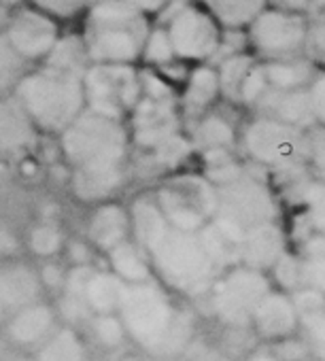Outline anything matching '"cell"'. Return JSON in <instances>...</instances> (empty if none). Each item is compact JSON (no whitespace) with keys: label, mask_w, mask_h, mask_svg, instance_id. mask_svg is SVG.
Returning a JSON list of instances; mask_svg holds the SVG:
<instances>
[{"label":"cell","mask_w":325,"mask_h":361,"mask_svg":"<svg viewBox=\"0 0 325 361\" xmlns=\"http://www.w3.org/2000/svg\"><path fill=\"white\" fill-rule=\"evenodd\" d=\"M264 71L268 85L274 90H300L308 87L312 77L317 75L314 64L308 60L287 58V60H264Z\"/></svg>","instance_id":"cell-31"},{"label":"cell","mask_w":325,"mask_h":361,"mask_svg":"<svg viewBox=\"0 0 325 361\" xmlns=\"http://www.w3.org/2000/svg\"><path fill=\"white\" fill-rule=\"evenodd\" d=\"M30 71V64L0 35V96L13 94L22 77Z\"/></svg>","instance_id":"cell-37"},{"label":"cell","mask_w":325,"mask_h":361,"mask_svg":"<svg viewBox=\"0 0 325 361\" xmlns=\"http://www.w3.org/2000/svg\"><path fill=\"white\" fill-rule=\"evenodd\" d=\"M24 3L58 20L62 26L81 20L85 9L90 7V0H24Z\"/></svg>","instance_id":"cell-39"},{"label":"cell","mask_w":325,"mask_h":361,"mask_svg":"<svg viewBox=\"0 0 325 361\" xmlns=\"http://www.w3.org/2000/svg\"><path fill=\"white\" fill-rule=\"evenodd\" d=\"M213 361H234V359H230V357H217V359H213Z\"/></svg>","instance_id":"cell-56"},{"label":"cell","mask_w":325,"mask_h":361,"mask_svg":"<svg viewBox=\"0 0 325 361\" xmlns=\"http://www.w3.org/2000/svg\"><path fill=\"white\" fill-rule=\"evenodd\" d=\"M22 251H24V238L11 226L0 224V259L20 257Z\"/></svg>","instance_id":"cell-47"},{"label":"cell","mask_w":325,"mask_h":361,"mask_svg":"<svg viewBox=\"0 0 325 361\" xmlns=\"http://www.w3.org/2000/svg\"><path fill=\"white\" fill-rule=\"evenodd\" d=\"M128 238H132V219L125 204L113 198L90 207V215L85 219V240L96 253L104 255Z\"/></svg>","instance_id":"cell-16"},{"label":"cell","mask_w":325,"mask_h":361,"mask_svg":"<svg viewBox=\"0 0 325 361\" xmlns=\"http://www.w3.org/2000/svg\"><path fill=\"white\" fill-rule=\"evenodd\" d=\"M190 140H192L194 149L200 153L217 151V149L234 151V147L238 145V134L226 115L215 113V111H207L204 115H200L196 119Z\"/></svg>","instance_id":"cell-27"},{"label":"cell","mask_w":325,"mask_h":361,"mask_svg":"<svg viewBox=\"0 0 325 361\" xmlns=\"http://www.w3.org/2000/svg\"><path fill=\"white\" fill-rule=\"evenodd\" d=\"M255 64V58L247 51H236V54H230L226 56L217 68V77H219V90H221V96L236 102L238 104V92H240V85H243V79L245 75L249 73V68Z\"/></svg>","instance_id":"cell-34"},{"label":"cell","mask_w":325,"mask_h":361,"mask_svg":"<svg viewBox=\"0 0 325 361\" xmlns=\"http://www.w3.org/2000/svg\"><path fill=\"white\" fill-rule=\"evenodd\" d=\"M130 166L96 168V170H68V190L73 198L85 207H94L117 198L128 185Z\"/></svg>","instance_id":"cell-19"},{"label":"cell","mask_w":325,"mask_h":361,"mask_svg":"<svg viewBox=\"0 0 325 361\" xmlns=\"http://www.w3.org/2000/svg\"><path fill=\"white\" fill-rule=\"evenodd\" d=\"M104 257H106V268L113 274H117L125 285L145 283V281L155 279L147 253L136 245L134 238L119 243L117 247L106 251Z\"/></svg>","instance_id":"cell-28"},{"label":"cell","mask_w":325,"mask_h":361,"mask_svg":"<svg viewBox=\"0 0 325 361\" xmlns=\"http://www.w3.org/2000/svg\"><path fill=\"white\" fill-rule=\"evenodd\" d=\"M166 32L173 43L175 56L181 62H207L217 56L223 28L202 5H179L166 16Z\"/></svg>","instance_id":"cell-11"},{"label":"cell","mask_w":325,"mask_h":361,"mask_svg":"<svg viewBox=\"0 0 325 361\" xmlns=\"http://www.w3.org/2000/svg\"><path fill=\"white\" fill-rule=\"evenodd\" d=\"M217 192V213L215 217L230 224L238 232L266 221H276V202L264 180L243 170L238 176L226 180L215 188Z\"/></svg>","instance_id":"cell-10"},{"label":"cell","mask_w":325,"mask_h":361,"mask_svg":"<svg viewBox=\"0 0 325 361\" xmlns=\"http://www.w3.org/2000/svg\"><path fill=\"white\" fill-rule=\"evenodd\" d=\"M125 283L113 274L109 268H94V272L87 279L85 285V302L92 310V314H106L117 312L121 304Z\"/></svg>","instance_id":"cell-29"},{"label":"cell","mask_w":325,"mask_h":361,"mask_svg":"<svg viewBox=\"0 0 325 361\" xmlns=\"http://www.w3.org/2000/svg\"><path fill=\"white\" fill-rule=\"evenodd\" d=\"M310 9H319V11H325V0H310Z\"/></svg>","instance_id":"cell-55"},{"label":"cell","mask_w":325,"mask_h":361,"mask_svg":"<svg viewBox=\"0 0 325 361\" xmlns=\"http://www.w3.org/2000/svg\"><path fill=\"white\" fill-rule=\"evenodd\" d=\"M270 7L291 11V13H306L310 9V0H270Z\"/></svg>","instance_id":"cell-50"},{"label":"cell","mask_w":325,"mask_h":361,"mask_svg":"<svg viewBox=\"0 0 325 361\" xmlns=\"http://www.w3.org/2000/svg\"><path fill=\"white\" fill-rule=\"evenodd\" d=\"M128 209L132 238L147 253L153 276L183 298H204L221 270L207 253L198 232L168 224L153 196H138Z\"/></svg>","instance_id":"cell-1"},{"label":"cell","mask_w":325,"mask_h":361,"mask_svg":"<svg viewBox=\"0 0 325 361\" xmlns=\"http://www.w3.org/2000/svg\"><path fill=\"white\" fill-rule=\"evenodd\" d=\"M221 98V90H219V77H217V68L211 64H196L183 83V92L179 98V111L185 117H194L198 119L200 115H204L207 111H211V106Z\"/></svg>","instance_id":"cell-23"},{"label":"cell","mask_w":325,"mask_h":361,"mask_svg":"<svg viewBox=\"0 0 325 361\" xmlns=\"http://www.w3.org/2000/svg\"><path fill=\"white\" fill-rule=\"evenodd\" d=\"M7 314H9V310H7V306H5V302H3V295H0V325L5 323Z\"/></svg>","instance_id":"cell-53"},{"label":"cell","mask_w":325,"mask_h":361,"mask_svg":"<svg viewBox=\"0 0 325 361\" xmlns=\"http://www.w3.org/2000/svg\"><path fill=\"white\" fill-rule=\"evenodd\" d=\"M0 295H3L9 312L41 300L45 295V289L39 276V268L20 257L3 259V264H0Z\"/></svg>","instance_id":"cell-20"},{"label":"cell","mask_w":325,"mask_h":361,"mask_svg":"<svg viewBox=\"0 0 325 361\" xmlns=\"http://www.w3.org/2000/svg\"><path fill=\"white\" fill-rule=\"evenodd\" d=\"M270 289L272 283L266 272L236 264L217 274L204 298L219 323L226 327H249L257 304Z\"/></svg>","instance_id":"cell-7"},{"label":"cell","mask_w":325,"mask_h":361,"mask_svg":"<svg viewBox=\"0 0 325 361\" xmlns=\"http://www.w3.org/2000/svg\"><path fill=\"white\" fill-rule=\"evenodd\" d=\"M298 310V331L304 334V342L312 355L325 361V295L300 287L291 293Z\"/></svg>","instance_id":"cell-22"},{"label":"cell","mask_w":325,"mask_h":361,"mask_svg":"<svg viewBox=\"0 0 325 361\" xmlns=\"http://www.w3.org/2000/svg\"><path fill=\"white\" fill-rule=\"evenodd\" d=\"M87 331L92 334L94 342L100 348L106 350H119L128 342L125 327L119 319L117 312H106V314H92L90 321L85 323Z\"/></svg>","instance_id":"cell-35"},{"label":"cell","mask_w":325,"mask_h":361,"mask_svg":"<svg viewBox=\"0 0 325 361\" xmlns=\"http://www.w3.org/2000/svg\"><path fill=\"white\" fill-rule=\"evenodd\" d=\"M314 168V172H319L321 178H325V128H321L319 132H314L308 138V155H306Z\"/></svg>","instance_id":"cell-48"},{"label":"cell","mask_w":325,"mask_h":361,"mask_svg":"<svg viewBox=\"0 0 325 361\" xmlns=\"http://www.w3.org/2000/svg\"><path fill=\"white\" fill-rule=\"evenodd\" d=\"M175 62H179V60L175 56V49H173V43L168 39L166 28L164 26H151L149 37L145 41V47H142L140 64L147 68L159 71V68H166V66L175 64Z\"/></svg>","instance_id":"cell-36"},{"label":"cell","mask_w":325,"mask_h":361,"mask_svg":"<svg viewBox=\"0 0 325 361\" xmlns=\"http://www.w3.org/2000/svg\"><path fill=\"white\" fill-rule=\"evenodd\" d=\"M35 361H90L83 334L79 327L60 323L35 348Z\"/></svg>","instance_id":"cell-26"},{"label":"cell","mask_w":325,"mask_h":361,"mask_svg":"<svg viewBox=\"0 0 325 361\" xmlns=\"http://www.w3.org/2000/svg\"><path fill=\"white\" fill-rule=\"evenodd\" d=\"M81 22V37L94 64H140L142 47L151 30V18L125 0L90 3Z\"/></svg>","instance_id":"cell-3"},{"label":"cell","mask_w":325,"mask_h":361,"mask_svg":"<svg viewBox=\"0 0 325 361\" xmlns=\"http://www.w3.org/2000/svg\"><path fill=\"white\" fill-rule=\"evenodd\" d=\"M268 79H266V71H264V64H253L249 68V73L245 75L243 79V85H240V92H238V104H245V106H255L259 102V98L266 94L268 90Z\"/></svg>","instance_id":"cell-42"},{"label":"cell","mask_w":325,"mask_h":361,"mask_svg":"<svg viewBox=\"0 0 325 361\" xmlns=\"http://www.w3.org/2000/svg\"><path fill=\"white\" fill-rule=\"evenodd\" d=\"M83 75L41 62L18 83L13 94L43 136L56 138L85 111Z\"/></svg>","instance_id":"cell-4"},{"label":"cell","mask_w":325,"mask_h":361,"mask_svg":"<svg viewBox=\"0 0 325 361\" xmlns=\"http://www.w3.org/2000/svg\"><path fill=\"white\" fill-rule=\"evenodd\" d=\"M243 151L264 168L285 170L308 155V138L302 128L259 115L240 134Z\"/></svg>","instance_id":"cell-9"},{"label":"cell","mask_w":325,"mask_h":361,"mask_svg":"<svg viewBox=\"0 0 325 361\" xmlns=\"http://www.w3.org/2000/svg\"><path fill=\"white\" fill-rule=\"evenodd\" d=\"M94 264L87 266H68L66 270V279L64 285L60 289V293L56 295V310L60 317V323L73 325V327H81L90 321L92 310L85 302V285L90 274L94 272Z\"/></svg>","instance_id":"cell-25"},{"label":"cell","mask_w":325,"mask_h":361,"mask_svg":"<svg viewBox=\"0 0 325 361\" xmlns=\"http://www.w3.org/2000/svg\"><path fill=\"white\" fill-rule=\"evenodd\" d=\"M58 259H45V262H41V266H37L45 293H54V295L60 293L64 279H66V270H68V266L58 264Z\"/></svg>","instance_id":"cell-43"},{"label":"cell","mask_w":325,"mask_h":361,"mask_svg":"<svg viewBox=\"0 0 325 361\" xmlns=\"http://www.w3.org/2000/svg\"><path fill=\"white\" fill-rule=\"evenodd\" d=\"M255 109H259V113L266 115V117L298 126L302 130L314 123L306 87H300V90H274V87H268L266 94L255 104Z\"/></svg>","instance_id":"cell-24"},{"label":"cell","mask_w":325,"mask_h":361,"mask_svg":"<svg viewBox=\"0 0 325 361\" xmlns=\"http://www.w3.org/2000/svg\"><path fill=\"white\" fill-rule=\"evenodd\" d=\"M125 3L132 5L134 9H138L140 13H145L147 18H155L164 11L168 0H125Z\"/></svg>","instance_id":"cell-49"},{"label":"cell","mask_w":325,"mask_h":361,"mask_svg":"<svg viewBox=\"0 0 325 361\" xmlns=\"http://www.w3.org/2000/svg\"><path fill=\"white\" fill-rule=\"evenodd\" d=\"M300 259L302 287H308L325 295V234H317L306 240Z\"/></svg>","instance_id":"cell-33"},{"label":"cell","mask_w":325,"mask_h":361,"mask_svg":"<svg viewBox=\"0 0 325 361\" xmlns=\"http://www.w3.org/2000/svg\"><path fill=\"white\" fill-rule=\"evenodd\" d=\"M117 314L128 342L145 355L177 359L194 344V314L157 279L125 285Z\"/></svg>","instance_id":"cell-2"},{"label":"cell","mask_w":325,"mask_h":361,"mask_svg":"<svg viewBox=\"0 0 325 361\" xmlns=\"http://www.w3.org/2000/svg\"><path fill=\"white\" fill-rule=\"evenodd\" d=\"M43 134L20 104L16 94L0 96V155H26L32 153Z\"/></svg>","instance_id":"cell-17"},{"label":"cell","mask_w":325,"mask_h":361,"mask_svg":"<svg viewBox=\"0 0 325 361\" xmlns=\"http://www.w3.org/2000/svg\"><path fill=\"white\" fill-rule=\"evenodd\" d=\"M194 151L196 149H194L192 140L188 136H183L181 132H177V134H173L171 138H166L164 142L157 145L151 151V159L155 161L157 168L175 172Z\"/></svg>","instance_id":"cell-38"},{"label":"cell","mask_w":325,"mask_h":361,"mask_svg":"<svg viewBox=\"0 0 325 361\" xmlns=\"http://www.w3.org/2000/svg\"><path fill=\"white\" fill-rule=\"evenodd\" d=\"M3 361H35V357H26V355H13V357H7Z\"/></svg>","instance_id":"cell-54"},{"label":"cell","mask_w":325,"mask_h":361,"mask_svg":"<svg viewBox=\"0 0 325 361\" xmlns=\"http://www.w3.org/2000/svg\"><path fill=\"white\" fill-rule=\"evenodd\" d=\"M56 138L68 170L130 166L132 142L128 123L121 119L85 109Z\"/></svg>","instance_id":"cell-5"},{"label":"cell","mask_w":325,"mask_h":361,"mask_svg":"<svg viewBox=\"0 0 325 361\" xmlns=\"http://www.w3.org/2000/svg\"><path fill=\"white\" fill-rule=\"evenodd\" d=\"M306 90H308V100H310L314 123L325 128V73H317Z\"/></svg>","instance_id":"cell-44"},{"label":"cell","mask_w":325,"mask_h":361,"mask_svg":"<svg viewBox=\"0 0 325 361\" xmlns=\"http://www.w3.org/2000/svg\"><path fill=\"white\" fill-rule=\"evenodd\" d=\"M285 253V234L276 221H266L249 228L240 243V264L268 272Z\"/></svg>","instance_id":"cell-21"},{"label":"cell","mask_w":325,"mask_h":361,"mask_svg":"<svg viewBox=\"0 0 325 361\" xmlns=\"http://www.w3.org/2000/svg\"><path fill=\"white\" fill-rule=\"evenodd\" d=\"M5 336L7 340L22 350H35L58 325H60V317L58 310L51 302L47 300H37L30 302L13 312H9V317L5 319Z\"/></svg>","instance_id":"cell-15"},{"label":"cell","mask_w":325,"mask_h":361,"mask_svg":"<svg viewBox=\"0 0 325 361\" xmlns=\"http://www.w3.org/2000/svg\"><path fill=\"white\" fill-rule=\"evenodd\" d=\"M132 151L151 153L173 134L181 132V111L177 100H155L142 96L128 117Z\"/></svg>","instance_id":"cell-14"},{"label":"cell","mask_w":325,"mask_h":361,"mask_svg":"<svg viewBox=\"0 0 325 361\" xmlns=\"http://www.w3.org/2000/svg\"><path fill=\"white\" fill-rule=\"evenodd\" d=\"M249 327L257 338L270 344L298 334V310L291 295L270 289L257 304Z\"/></svg>","instance_id":"cell-18"},{"label":"cell","mask_w":325,"mask_h":361,"mask_svg":"<svg viewBox=\"0 0 325 361\" xmlns=\"http://www.w3.org/2000/svg\"><path fill=\"white\" fill-rule=\"evenodd\" d=\"M302 202L306 207L310 226L319 232L325 234V178L312 180L306 183L302 190Z\"/></svg>","instance_id":"cell-40"},{"label":"cell","mask_w":325,"mask_h":361,"mask_svg":"<svg viewBox=\"0 0 325 361\" xmlns=\"http://www.w3.org/2000/svg\"><path fill=\"white\" fill-rule=\"evenodd\" d=\"M62 32L64 26L58 20L49 18L28 3H22L11 11L9 24L3 35L30 66H37L54 51Z\"/></svg>","instance_id":"cell-13"},{"label":"cell","mask_w":325,"mask_h":361,"mask_svg":"<svg viewBox=\"0 0 325 361\" xmlns=\"http://www.w3.org/2000/svg\"><path fill=\"white\" fill-rule=\"evenodd\" d=\"M306 49L310 51L312 60L325 68V13L308 28Z\"/></svg>","instance_id":"cell-45"},{"label":"cell","mask_w":325,"mask_h":361,"mask_svg":"<svg viewBox=\"0 0 325 361\" xmlns=\"http://www.w3.org/2000/svg\"><path fill=\"white\" fill-rule=\"evenodd\" d=\"M274 274V281L281 285V291L285 293H293L295 289L302 287V274H300V259L298 255H291V253H283L276 264L268 270Z\"/></svg>","instance_id":"cell-41"},{"label":"cell","mask_w":325,"mask_h":361,"mask_svg":"<svg viewBox=\"0 0 325 361\" xmlns=\"http://www.w3.org/2000/svg\"><path fill=\"white\" fill-rule=\"evenodd\" d=\"M62 255L66 257L68 266H87V264H94L96 251L83 238V240H66V247H64Z\"/></svg>","instance_id":"cell-46"},{"label":"cell","mask_w":325,"mask_h":361,"mask_svg":"<svg viewBox=\"0 0 325 361\" xmlns=\"http://www.w3.org/2000/svg\"><path fill=\"white\" fill-rule=\"evenodd\" d=\"M90 3H98V0H90Z\"/></svg>","instance_id":"cell-57"},{"label":"cell","mask_w":325,"mask_h":361,"mask_svg":"<svg viewBox=\"0 0 325 361\" xmlns=\"http://www.w3.org/2000/svg\"><path fill=\"white\" fill-rule=\"evenodd\" d=\"M123 361H175V359H164V357H153V355H145V353H140V355H136V357H128V359H123Z\"/></svg>","instance_id":"cell-52"},{"label":"cell","mask_w":325,"mask_h":361,"mask_svg":"<svg viewBox=\"0 0 325 361\" xmlns=\"http://www.w3.org/2000/svg\"><path fill=\"white\" fill-rule=\"evenodd\" d=\"M66 240L68 238H66L60 224L49 221V219H41L28 228V232L24 236V249L41 262L58 259L64 253Z\"/></svg>","instance_id":"cell-32"},{"label":"cell","mask_w":325,"mask_h":361,"mask_svg":"<svg viewBox=\"0 0 325 361\" xmlns=\"http://www.w3.org/2000/svg\"><path fill=\"white\" fill-rule=\"evenodd\" d=\"M151 196L168 224L185 232H200L217 213V192L204 174L175 172Z\"/></svg>","instance_id":"cell-6"},{"label":"cell","mask_w":325,"mask_h":361,"mask_svg":"<svg viewBox=\"0 0 325 361\" xmlns=\"http://www.w3.org/2000/svg\"><path fill=\"white\" fill-rule=\"evenodd\" d=\"M200 5L223 30H245L270 0H200Z\"/></svg>","instance_id":"cell-30"},{"label":"cell","mask_w":325,"mask_h":361,"mask_svg":"<svg viewBox=\"0 0 325 361\" xmlns=\"http://www.w3.org/2000/svg\"><path fill=\"white\" fill-rule=\"evenodd\" d=\"M85 109L128 121L142 98L138 64H90L83 75Z\"/></svg>","instance_id":"cell-8"},{"label":"cell","mask_w":325,"mask_h":361,"mask_svg":"<svg viewBox=\"0 0 325 361\" xmlns=\"http://www.w3.org/2000/svg\"><path fill=\"white\" fill-rule=\"evenodd\" d=\"M308 22L302 13L266 7L247 28V43L264 60L298 58L306 49Z\"/></svg>","instance_id":"cell-12"},{"label":"cell","mask_w":325,"mask_h":361,"mask_svg":"<svg viewBox=\"0 0 325 361\" xmlns=\"http://www.w3.org/2000/svg\"><path fill=\"white\" fill-rule=\"evenodd\" d=\"M245 361H278V357L272 353V348H255L247 353Z\"/></svg>","instance_id":"cell-51"}]
</instances>
